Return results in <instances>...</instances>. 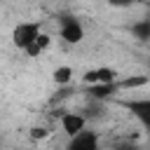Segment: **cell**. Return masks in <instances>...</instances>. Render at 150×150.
<instances>
[{
	"mask_svg": "<svg viewBox=\"0 0 150 150\" xmlns=\"http://www.w3.org/2000/svg\"><path fill=\"white\" fill-rule=\"evenodd\" d=\"M120 77H117V70L110 68V66H96V68H89L84 70L82 75V84L84 87H101V84H115Z\"/></svg>",
	"mask_w": 150,
	"mask_h": 150,
	"instance_id": "obj_6",
	"label": "cell"
},
{
	"mask_svg": "<svg viewBox=\"0 0 150 150\" xmlns=\"http://www.w3.org/2000/svg\"><path fill=\"white\" fill-rule=\"evenodd\" d=\"M63 150H105V145L98 129H84L82 134L68 138Z\"/></svg>",
	"mask_w": 150,
	"mask_h": 150,
	"instance_id": "obj_5",
	"label": "cell"
},
{
	"mask_svg": "<svg viewBox=\"0 0 150 150\" xmlns=\"http://www.w3.org/2000/svg\"><path fill=\"white\" fill-rule=\"evenodd\" d=\"M122 108L127 110V115L145 131H150V96H134V98H124Z\"/></svg>",
	"mask_w": 150,
	"mask_h": 150,
	"instance_id": "obj_2",
	"label": "cell"
},
{
	"mask_svg": "<svg viewBox=\"0 0 150 150\" xmlns=\"http://www.w3.org/2000/svg\"><path fill=\"white\" fill-rule=\"evenodd\" d=\"M131 35L138 42H150V16L148 19H138L131 23Z\"/></svg>",
	"mask_w": 150,
	"mask_h": 150,
	"instance_id": "obj_8",
	"label": "cell"
},
{
	"mask_svg": "<svg viewBox=\"0 0 150 150\" xmlns=\"http://www.w3.org/2000/svg\"><path fill=\"white\" fill-rule=\"evenodd\" d=\"M42 33V21L40 19H26V21H19L14 28H12V45L16 49H26L38 35Z\"/></svg>",
	"mask_w": 150,
	"mask_h": 150,
	"instance_id": "obj_1",
	"label": "cell"
},
{
	"mask_svg": "<svg viewBox=\"0 0 150 150\" xmlns=\"http://www.w3.org/2000/svg\"><path fill=\"white\" fill-rule=\"evenodd\" d=\"M105 150H143V145H141L134 136H117V138L112 141V145L105 148Z\"/></svg>",
	"mask_w": 150,
	"mask_h": 150,
	"instance_id": "obj_10",
	"label": "cell"
},
{
	"mask_svg": "<svg viewBox=\"0 0 150 150\" xmlns=\"http://www.w3.org/2000/svg\"><path fill=\"white\" fill-rule=\"evenodd\" d=\"M59 38L66 45H80L84 40V26L77 16L73 14H63L59 19Z\"/></svg>",
	"mask_w": 150,
	"mask_h": 150,
	"instance_id": "obj_4",
	"label": "cell"
},
{
	"mask_svg": "<svg viewBox=\"0 0 150 150\" xmlns=\"http://www.w3.org/2000/svg\"><path fill=\"white\" fill-rule=\"evenodd\" d=\"M73 75H75V70H73L68 63L56 66V68H54V73H52V77H54L56 87H66V84H70V82H73Z\"/></svg>",
	"mask_w": 150,
	"mask_h": 150,
	"instance_id": "obj_9",
	"label": "cell"
},
{
	"mask_svg": "<svg viewBox=\"0 0 150 150\" xmlns=\"http://www.w3.org/2000/svg\"><path fill=\"white\" fill-rule=\"evenodd\" d=\"M52 136V131L47 129V127H33L30 129V138L33 141H45V138H49Z\"/></svg>",
	"mask_w": 150,
	"mask_h": 150,
	"instance_id": "obj_11",
	"label": "cell"
},
{
	"mask_svg": "<svg viewBox=\"0 0 150 150\" xmlns=\"http://www.w3.org/2000/svg\"><path fill=\"white\" fill-rule=\"evenodd\" d=\"M148 77H150V75H148Z\"/></svg>",
	"mask_w": 150,
	"mask_h": 150,
	"instance_id": "obj_12",
	"label": "cell"
},
{
	"mask_svg": "<svg viewBox=\"0 0 150 150\" xmlns=\"http://www.w3.org/2000/svg\"><path fill=\"white\" fill-rule=\"evenodd\" d=\"M49 47H52V35L42 30V33H40V35H38V38H35V40H33V42H30V45L23 49V52H26V56L38 59V56H42V54H45Z\"/></svg>",
	"mask_w": 150,
	"mask_h": 150,
	"instance_id": "obj_7",
	"label": "cell"
},
{
	"mask_svg": "<svg viewBox=\"0 0 150 150\" xmlns=\"http://www.w3.org/2000/svg\"><path fill=\"white\" fill-rule=\"evenodd\" d=\"M56 124H59L61 134L66 136V141L77 136V134H82L84 129H89V124H87V120H84V115L80 110H63V112H59L56 115Z\"/></svg>",
	"mask_w": 150,
	"mask_h": 150,
	"instance_id": "obj_3",
	"label": "cell"
}]
</instances>
